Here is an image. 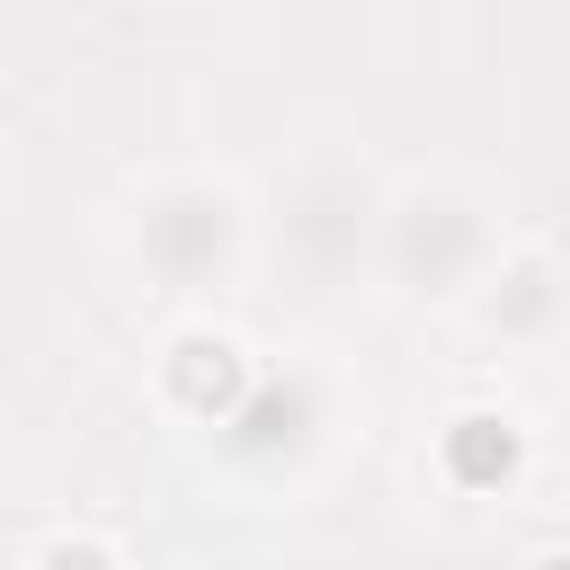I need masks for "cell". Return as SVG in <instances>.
<instances>
[{
    "mask_svg": "<svg viewBox=\"0 0 570 570\" xmlns=\"http://www.w3.org/2000/svg\"><path fill=\"white\" fill-rule=\"evenodd\" d=\"M151 383H160V401H169L178 419H196V428H223V419H240V410H249V392H258V365H249V347H240L232 330H214V321H187V330H169V347H160Z\"/></svg>",
    "mask_w": 570,
    "mask_h": 570,
    "instance_id": "1",
    "label": "cell"
},
{
    "mask_svg": "<svg viewBox=\"0 0 570 570\" xmlns=\"http://www.w3.org/2000/svg\"><path fill=\"white\" fill-rule=\"evenodd\" d=\"M525 463H534V436H525V419L499 410V401H472V410H454V419L436 428V481L463 490V499L517 490Z\"/></svg>",
    "mask_w": 570,
    "mask_h": 570,
    "instance_id": "2",
    "label": "cell"
},
{
    "mask_svg": "<svg viewBox=\"0 0 570 570\" xmlns=\"http://www.w3.org/2000/svg\"><path fill=\"white\" fill-rule=\"evenodd\" d=\"M27 570H125V552H116L107 534H89V525H71V534H45Z\"/></svg>",
    "mask_w": 570,
    "mask_h": 570,
    "instance_id": "3",
    "label": "cell"
},
{
    "mask_svg": "<svg viewBox=\"0 0 570 570\" xmlns=\"http://www.w3.org/2000/svg\"><path fill=\"white\" fill-rule=\"evenodd\" d=\"M517 570H570V543H543V552H525Z\"/></svg>",
    "mask_w": 570,
    "mask_h": 570,
    "instance_id": "4",
    "label": "cell"
}]
</instances>
